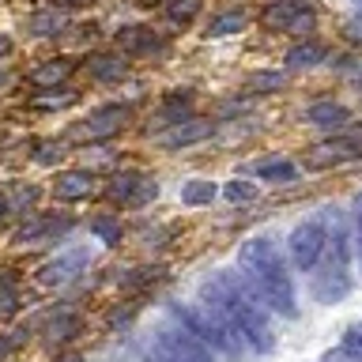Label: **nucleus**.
I'll list each match as a JSON object with an SVG mask.
<instances>
[{"label": "nucleus", "instance_id": "36", "mask_svg": "<svg viewBox=\"0 0 362 362\" xmlns=\"http://www.w3.org/2000/svg\"><path fill=\"white\" fill-rule=\"evenodd\" d=\"M344 34H347L351 42H358V45H362V19H351L347 27H344Z\"/></svg>", "mask_w": 362, "mask_h": 362}, {"label": "nucleus", "instance_id": "45", "mask_svg": "<svg viewBox=\"0 0 362 362\" xmlns=\"http://www.w3.org/2000/svg\"><path fill=\"white\" fill-rule=\"evenodd\" d=\"M355 328H358V332H362V325H355Z\"/></svg>", "mask_w": 362, "mask_h": 362}, {"label": "nucleus", "instance_id": "14", "mask_svg": "<svg viewBox=\"0 0 362 362\" xmlns=\"http://www.w3.org/2000/svg\"><path fill=\"white\" fill-rule=\"evenodd\" d=\"M95 189H98V177L90 174V170H64V174L53 181V197L64 200V204L87 200Z\"/></svg>", "mask_w": 362, "mask_h": 362}, {"label": "nucleus", "instance_id": "41", "mask_svg": "<svg viewBox=\"0 0 362 362\" xmlns=\"http://www.w3.org/2000/svg\"><path fill=\"white\" fill-rule=\"evenodd\" d=\"M4 87H8V72L0 68V90H4Z\"/></svg>", "mask_w": 362, "mask_h": 362}, {"label": "nucleus", "instance_id": "25", "mask_svg": "<svg viewBox=\"0 0 362 362\" xmlns=\"http://www.w3.org/2000/svg\"><path fill=\"white\" fill-rule=\"evenodd\" d=\"M238 30H245V11H219L208 23V38H226V34H238Z\"/></svg>", "mask_w": 362, "mask_h": 362}, {"label": "nucleus", "instance_id": "28", "mask_svg": "<svg viewBox=\"0 0 362 362\" xmlns=\"http://www.w3.org/2000/svg\"><path fill=\"white\" fill-rule=\"evenodd\" d=\"M19 310V287L16 276H0V317H11Z\"/></svg>", "mask_w": 362, "mask_h": 362}, {"label": "nucleus", "instance_id": "23", "mask_svg": "<svg viewBox=\"0 0 362 362\" xmlns=\"http://www.w3.org/2000/svg\"><path fill=\"white\" fill-rule=\"evenodd\" d=\"M287 87V72H272V68H264V72H253L245 79V90L249 95H276V90Z\"/></svg>", "mask_w": 362, "mask_h": 362}, {"label": "nucleus", "instance_id": "40", "mask_svg": "<svg viewBox=\"0 0 362 362\" xmlns=\"http://www.w3.org/2000/svg\"><path fill=\"white\" fill-rule=\"evenodd\" d=\"M8 211H11V208H8V197H0V219H4Z\"/></svg>", "mask_w": 362, "mask_h": 362}, {"label": "nucleus", "instance_id": "26", "mask_svg": "<svg viewBox=\"0 0 362 362\" xmlns=\"http://www.w3.org/2000/svg\"><path fill=\"white\" fill-rule=\"evenodd\" d=\"M38 197H42L38 185H30V181H19V185L8 192V208H11V211H19V215H27L34 204H38Z\"/></svg>", "mask_w": 362, "mask_h": 362}, {"label": "nucleus", "instance_id": "37", "mask_svg": "<svg viewBox=\"0 0 362 362\" xmlns=\"http://www.w3.org/2000/svg\"><path fill=\"white\" fill-rule=\"evenodd\" d=\"M11 347H16V344H11V336H0V358H8Z\"/></svg>", "mask_w": 362, "mask_h": 362}, {"label": "nucleus", "instance_id": "27", "mask_svg": "<svg viewBox=\"0 0 362 362\" xmlns=\"http://www.w3.org/2000/svg\"><path fill=\"white\" fill-rule=\"evenodd\" d=\"M197 16H200V0H166V19H170V23L189 27Z\"/></svg>", "mask_w": 362, "mask_h": 362}, {"label": "nucleus", "instance_id": "3", "mask_svg": "<svg viewBox=\"0 0 362 362\" xmlns=\"http://www.w3.org/2000/svg\"><path fill=\"white\" fill-rule=\"evenodd\" d=\"M166 313H170V321H177L185 332L197 336L200 344H208L215 355H223L230 362L242 358L245 344L238 339L234 328L223 321V313L215 310V305H208L204 298H197V302H166Z\"/></svg>", "mask_w": 362, "mask_h": 362}, {"label": "nucleus", "instance_id": "21", "mask_svg": "<svg viewBox=\"0 0 362 362\" xmlns=\"http://www.w3.org/2000/svg\"><path fill=\"white\" fill-rule=\"evenodd\" d=\"M64 27H68V19H64L61 8L38 11V16L27 19V34H30V38H53V34H61Z\"/></svg>", "mask_w": 362, "mask_h": 362}, {"label": "nucleus", "instance_id": "35", "mask_svg": "<svg viewBox=\"0 0 362 362\" xmlns=\"http://www.w3.org/2000/svg\"><path fill=\"white\" fill-rule=\"evenodd\" d=\"M147 358H155V362H181V358L166 355V351H163V347H155V344H147Z\"/></svg>", "mask_w": 362, "mask_h": 362}, {"label": "nucleus", "instance_id": "16", "mask_svg": "<svg viewBox=\"0 0 362 362\" xmlns=\"http://www.w3.org/2000/svg\"><path fill=\"white\" fill-rule=\"evenodd\" d=\"M72 72H76V61H72V57H53V61H42V64L30 68V72H27V83L38 87V90H53V87H61Z\"/></svg>", "mask_w": 362, "mask_h": 362}, {"label": "nucleus", "instance_id": "17", "mask_svg": "<svg viewBox=\"0 0 362 362\" xmlns=\"http://www.w3.org/2000/svg\"><path fill=\"white\" fill-rule=\"evenodd\" d=\"M140 185H144V174L140 170H121V174H113L106 181V197L113 204H124V208H136V200H140Z\"/></svg>", "mask_w": 362, "mask_h": 362}, {"label": "nucleus", "instance_id": "43", "mask_svg": "<svg viewBox=\"0 0 362 362\" xmlns=\"http://www.w3.org/2000/svg\"><path fill=\"white\" fill-rule=\"evenodd\" d=\"M355 83H358V87H362V68H358V76H355Z\"/></svg>", "mask_w": 362, "mask_h": 362}, {"label": "nucleus", "instance_id": "30", "mask_svg": "<svg viewBox=\"0 0 362 362\" xmlns=\"http://www.w3.org/2000/svg\"><path fill=\"white\" fill-rule=\"evenodd\" d=\"M223 192H226V200H230V204H249V200H257V185H253V181H242V177L230 181V185H226Z\"/></svg>", "mask_w": 362, "mask_h": 362}, {"label": "nucleus", "instance_id": "10", "mask_svg": "<svg viewBox=\"0 0 362 362\" xmlns=\"http://www.w3.org/2000/svg\"><path fill=\"white\" fill-rule=\"evenodd\" d=\"M215 132V121H204V117H185L177 124H170V129L155 132V144L163 147V151H185V147L208 140Z\"/></svg>", "mask_w": 362, "mask_h": 362}, {"label": "nucleus", "instance_id": "6", "mask_svg": "<svg viewBox=\"0 0 362 362\" xmlns=\"http://www.w3.org/2000/svg\"><path fill=\"white\" fill-rule=\"evenodd\" d=\"M151 344L155 347H163L166 355H174V358H181V362H219V355L208 347V344H200L192 332H185L177 321H166L155 328V336H151Z\"/></svg>", "mask_w": 362, "mask_h": 362}, {"label": "nucleus", "instance_id": "24", "mask_svg": "<svg viewBox=\"0 0 362 362\" xmlns=\"http://www.w3.org/2000/svg\"><path fill=\"white\" fill-rule=\"evenodd\" d=\"M90 234H95L102 245H121L124 226H121L117 215H95V219H90Z\"/></svg>", "mask_w": 362, "mask_h": 362}, {"label": "nucleus", "instance_id": "44", "mask_svg": "<svg viewBox=\"0 0 362 362\" xmlns=\"http://www.w3.org/2000/svg\"><path fill=\"white\" fill-rule=\"evenodd\" d=\"M140 4H158V0H140Z\"/></svg>", "mask_w": 362, "mask_h": 362}, {"label": "nucleus", "instance_id": "9", "mask_svg": "<svg viewBox=\"0 0 362 362\" xmlns=\"http://www.w3.org/2000/svg\"><path fill=\"white\" fill-rule=\"evenodd\" d=\"M72 215H34V219H27L16 230V242L19 245H49V242H61V238L72 230Z\"/></svg>", "mask_w": 362, "mask_h": 362}, {"label": "nucleus", "instance_id": "29", "mask_svg": "<svg viewBox=\"0 0 362 362\" xmlns=\"http://www.w3.org/2000/svg\"><path fill=\"white\" fill-rule=\"evenodd\" d=\"M76 102H79V95L64 87V95H34L30 106L34 110H64V106H76Z\"/></svg>", "mask_w": 362, "mask_h": 362}, {"label": "nucleus", "instance_id": "5", "mask_svg": "<svg viewBox=\"0 0 362 362\" xmlns=\"http://www.w3.org/2000/svg\"><path fill=\"white\" fill-rule=\"evenodd\" d=\"M129 106H121V102H106V106L90 110L83 121H76L72 129H68V140L72 144H102V140H113L124 121H129Z\"/></svg>", "mask_w": 362, "mask_h": 362}, {"label": "nucleus", "instance_id": "33", "mask_svg": "<svg viewBox=\"0 0 362 362\" xmlns=\"http://www.w3.org/2000/svg\"><path fill=\"white\" fill-rule=\"evenodd\" d=\"M34 158H38L42 166H53V163H61V158H64V144H57V140H45V144L38 147V155H34Z\"/></svg>", "mask_w": 362, "mask_h": 362}, {"label": "nucleus", "instance_id": "32", "mask_svg": "<svg viewBox=\"0 0 362 362\" xmlns=\"http://www.w3.org/2000/svg\"><path fill=\"white\" fill-rule=\"evenodd\" d=\"M339 355L351 358V362H362V332L358 328H351V332H344V344H339Z\"/></svg>", "mask_w": 362, "mask_h": 362}, {"label": "nucleus", "instance_id": "7", "mask_svg": "<svg viewBox=\"0 0 362 362\" xmlns=\"http://www.w3.org/2000/svg\"><path fill=\"white\" fill-rule=\"evenodd\" d=\"M260 23L279 34H310L317 27V16H313L310 0H272Z\"/></svg>", "mask_w": 362, "mask_h": 362}, {"label": "nucleus", "instance_id": "8", "mask_svg": "<svg viewBox=\"0 0 362 362\" xmlns=\"http://www.w3.org/2000/svg\"><path fill=\"white\" fill-rule=\"evenodd\" d=\"M87 260H90V249L87 245L64 249L61 257L45 260V264L38 268V283H42V287H64V283H72L79 272L87 268Z\"/></svg>", "mask_w": 362, "mask_h": 362}, {"label": "nucleus", "instance_id": "15", "mask_svg": "<svg viewBox=\"0 0 362 362\" xmlns=\"http://www.w3.org/2000/svg\"><path fill=\"white\" fill-rule=\"evenodd\" d=\"M310 124H317V129H328V132H344L351 124V110L344 106V102H332V98H321L313 102V106H305L302 113Z\"/></svg>", "mask_w": 362, "mask_h": 362}, {"label": "nucleus", "instance_id": "2", "mask_svg": "<svg viewBox=\"0 0 362 362\" xmlns=\"http://www.w3.org/2000/svg\"><path fill=\"white\" fill-rule=\"evenodd\" d=\"M238 272L253 283L264 305L283 321H298V294H294V279L287 272V260L276 249L272 238H249L238 249Z\"/></svg>", "mask_w": 362, "mask_h": 362}, {"label": "nucleus", "instance_id": "39", "mask_svg": "<svg viewBox=\"0 0 362 362\" xmlns=\"http://www.w3.org/2000/svg\"><path fill=\"white\" fill-rule=\"evenodd\" d=\"M79 4H90V0H57V8H79Z\"/></svg>", "mask_w": 362, "mask_h": 362}, {"label": "nucleus", "instance_id": "1", "mask_svg": "<svg viewBox=\"0 0 362 362\" xmlns=\"http://www.w3.org/2000/svg\"><path fill=\"white\" fill-rule=\"evenodd\" d=\"M200 298L223 313V321L238 332V339L253 351V355H272L276 351V336H272V310L257 287L242 272L219 268L200 283Z\"/></svg>", "mask_w": 362, "mask_h": 362}, {"label": "nucleus", "instance_id": "11", "mask_svg": "<svg viewBox=\"0 0 362 362\" xmlns=\"http://www.w3.org/2000/svg\"><path fill=\"white\" fill-rule=\"evenodd\" d=\"M362 158V140L358 136H336L328 144H317L310 155H305V166L325 170V166H339V163H355Z\"/></svg>", "mask_w": 362, "mask_h": 362}, {"label": "nucleus", "instance_id": "22", "mask_svg": "<svg viewBox=\"0 0 362 362\" xmlns=\"http://www.w3.org/2000/svg\"><path fill=\"white\" fill-rule=\"evenodd\" d=\"M215 197H219V189H215V181H208V177H192L181 185V204H185V208H208Z\"/></svg>", "mask_w": 362, "mask_h": 362}, {"label": "nucleus", "instance_id": "38", "mask_svg": "<svg viewBox=\"0 0 362 362\" xmlns=\"http://www.w3.org/2000/svg\"><path fill=\"white\" fill-rule=\"evenodd\" d=\"M11 53V38H8V34H0V57H8Z\"/></svg>", "mask_w": 362, "mask_h": 362}, {"label": "nucleus", "instance_id": "12", "mask_svg": "<svg viewBox=\"0 0 362 362\" xmlns=\"http://www.w3.org/2000/svg\"><path fill=\"white\" fill-rule=\"evenodd\" d=\"M117 49L124 57H163L170 45L163 34H155L151 27H121L117 30Z\"/></svg>", "mask_w": 362, "mask_h": 362}, {"label": "nucleus", "instance_id": "4", "mask_svg": "<svg viewBox=\"0 0 362 362\" xmlns=\"http://www.w3.org/2000/svg\"><path fill=\"white\" fill-rule=\"evenodd\" d=\"M328 249V223L325 219H305L287 234V257L298 272H313L321 264Z\"/></svg>", "mask_w": 362, "mask_h": 362}, {"label": "nucleus", "instance_id": "19", "mask_svg": "<svg viewBox=\"0 0 362 362\" xmlns=\"http://www.w3.org/2000/svg\"><path fill=\"white\" fill-rule=\"evenodd\" d=\"M253 174L260 181H272V185H291V181H298V163H291V158H264V163L253 166Z\"/></svg>", "mask_w": 362, "mask_h": 362}, {"label": "nucleus", "instance_id": "34", "mask_svg": "<svg viewBox=\"0 0 362 362\" xmlns=\"http://www.w3.org/2000/svg\"><path fill=\"white\" fill-rule=\"evenodd\" d=\"M355 257H358V272H362V192L355 197Z\"/></svg>", "mask_w": 362, "mask_h": 362}, {"label": "nucleus", "instance_id": "31", "mask_svg": "<svg viewBox=\"0 0 362 362\" xmlns=\"http://www.w3.org/2000/svg\"><path fill=\"white\" fill-rule=\"evenodd\" d=\"M79 325H83V321H79L76 313H61V317L49 325V332H53V339H72V336L79 332Z\"/></svg>", "mask_w": 362, "mask_h": 362}, {"label": "nucleus", "instance_id": "46", "mask_svg": "<svg viewBox=\"0 0 362 362\" xmlns=\"http://www.w3.org/2000/svg\"><path fill=\"white\" fill-rule=\"evenodd\" d=\"M147 362H155V358H147Z\"/></svg>", "mask_w": 362, "mask_h": 362}, {"label": "nucleus", "instance_id": "42", "mask_svg": "<svg viewBox=\"0 0 362 362\" xmlns=\"http://www.w3.org/2000/svg\"><path fill=\"white\" fill-rule=\"evenodd\" d=\"M61 362H83V358H79V355H68V358H61Z\"/></svg>", "mask_w": 362, "mask_h": 362}, {"label": "nucleus", "instance_id": "18", "mask_svg": "<svg viewBox=\"0 0 362 362\" xmlns=\"http://www.w3.org/2000/svg\"><path fill=\"white\" fill-rule=\"evenodd\" d=\"M87 72H90V79H98V83H113V79H121L129 72V61H124V53H90Z\"/></svg>", "mask_w": 362, "mask_h": 362}, {"label": "nucleus", "instance_id": "13", "mask_svg": "<svg viewBox=\"0 0 362 362\" xmlns=\"http://www.w3.org/2000/svg\"><path fill=\"white\" fill-rule=\"evenodd\" d=\"M347 291H351L347 264H336V260L328 257L325 268H321V276L313 279V294H317L321 302H339V298H347Z\"/></svg>", "mask_w": 362, "mask_h": 362}, {"label": "nucleus", "instance_id": "20", "mask_svg": "<svg viewBox=\"0 0 362 362\" xmlns=\"http://www.w3.org/2000/svg\"><path fill=\"white\" fill-rule=\"evenodd\" d=\"M328 57V49L321 42H298V45H291L287 49V68L291 72H302V68H317Z\"/></svg>", "mask_w": 362, "mask_h": 362}]
</instances>
